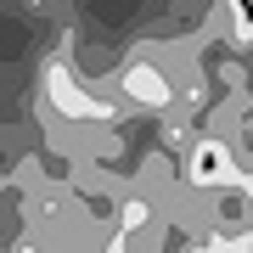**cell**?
<instances>
[{"label": "cell", "mask_w": 253, "mask_h": 253, "mask_svg": "<svg viewBox=\"0 0 253 253\" xmlns=\"http://www.w3.org/2000/svg\"><path fill=\"white\" fill-rule=\"evenodd\" d=\"M118 90L135 101V107H174V84H169V73L158 62H124Z\"/></svg>", "instance_id": "3"}, {"label": "cell", "mask_w": 253, "mask_h": 253, "mask_svg": "<svg viewBox=\"0 0 253 253\" xmlns=\"http://www.w3.org/2000/svg\"><path fill=\"white\" fill-rule=\"evenodd\" d=\"M242 180V163H236V152L225 141H191V152H186V186H197V191H214V186H236Z\"/></svg>", "instance_id": "2"}, {"label": "cell", "mask_w": 253, "mask_h": 253, "mask_svg": "<svg viewBox=\"0 0 253 253\" xmlns=\"http://www.w3.org/2000/svg\"><path fill=\"white\" fill-rule=\"evenodd\" d=\"M225 11H231V34L248 45L253 40V0H225Z\"/></svg>", "instance_id": "4"}, {"label": "cell", "mask_w": 253, "mask_h": 253, "mask_svg": "<svg viewBox=\"0 0 253 253\" xmlns=\"http://www.w3.org/2000/svg\"><path fill=\"white\" fill-rule=\"evenodd\" d=\"M45 101H51L62 118H73V124H113V118H118L113 101H101V96L84 90V84H73L68 62H51V73H45Z\"/></svg>", "instance_id": "1"}]
</instances>
